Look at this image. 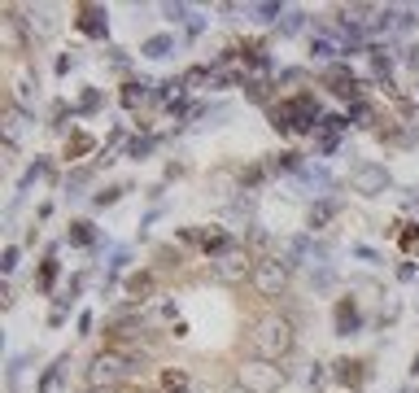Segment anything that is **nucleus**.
I'll use <instances>...</instances> for the list:
<instances>
[{
  "label": "nucleus",
  "mask_w": 419,
  "mask_h": 393,
  "mask_svg": "<svg viewBox=\"0 0 419 393\" xmlns=\"http://www.w3.org/2000/svg\"><path fill=\"white\" fill-rule=\"evenodd\" d=\"M253 354L258 358H271V363H284L288 354H293V346H297V332H293V319L288 314H262V319L253 324Z\"/></svg>",
  "instance_id": "nucleus-1"
},
{
  "label": "nucleus",
  "mask_w": 419,
  "mask_h": 393,
  "mask_svg": "<svg viewBox=\"0 0 419 393\" xmlns=\"http://www.w3.org/2000/svg\"><path fill=\"white\" fill-rule=\"evenodd\" d=\"M131 372H140V363L131 358V354H122V350H101V354L88 363L84 380H88V389H118Z\"/></svg>",
  "instance_id": "nucleus-2"
},
{
  "label": "nucleus",
  "mask_w": 419,
  "mask_h": 393,
  "mask_svg": "<svg viewBox=\"0 0 419 393\" xmlns=\"http://www.w3.org/2000/svg\"><path fill=\"white\" fill-rule=\"evenodd\" d=\"M288 271H293V262H288V258H258V267L249 275L253 293L258 297H280L288 288Z\"/></svg>",
  "instance_id": "nucleus-3"
},
{
  "label": "nucleus",
  "mask_w": 419,
  "mask_h": 393,
  "mask_svg": "<svg viewBox=\"0 0 419 393\" xmlns=\"http://www.w3.org/2000/svg\"><path fill=\"white\" fill-rule=\"evenodd\" d=\"M236 385H245L249 393H275V389L284 385V367L271 363V358H245Z\"/></svg>",
  "instance_id": "nucleus-4"
},
{
  "label": "nucleus",
  "mask_w": 419,
  "mask_h": 393,
  "mask_svg": "<svg viewBox=\"0 0 419 393\" xmlns=\"http://www.w3.org/2000/svg\"><path fill=\"white\" fill-rule=\"evenodd\" d=\"M389 183H393V179H389V166H380V162H358V166L350 171V188L362 193V197H380Z\"/></svg>",
  "instance_id": "nucleus-5"
},
{
  "label": "nucleus",
  "mask_w": 419,
  "mask_h": 393,
  "mask_svg": "<svg viewBox=\"0 0 419 393\" xmlns=\"http://www.w3.org/2000/svg\"><path fill=\"white\" fill-rule=\"evenodd\" d=\"M253 267H258V262H249V254H245L241 245H231L227 254L214 258V275H219L223 284H241L245 275H253Z\"/></svg>",
  "instance_id": "nucleus-6"
},
{
  "label": "nucleus",
  "mask_w": 419,
  "mask_h": 393,
  "mask_svg": "<svg viewBox=\"0 0 419 393\" xmlns=\"http://www.w3.org/2000/svg\"><path fill=\"white\" fill-rule=\"evenodd\" d=\"M362 328V314H358V306L345 297V302H336V332L340 336H354Z\"/></svg>",
  "instance_id": "nucleus-7"
},
{
  "label": "nucleus",
  "mask_w": 419,
  "mask_h": 393,
  "mask_svg": "<svg viewBox=\"0 0 419 393\" xmlns=\"http://www.w3.org/2000/svg\"><path fill=\"white\" fill-rule=\"evenodd\" d=\"M210 188H214V197H231V193H245V179L241 175H231V171H214L210 175Z\"/></svg>",
  "instance_id": "nucleus-8"
},
{
  "label": "nucleus",
  "mask_w": 419,
  "mask_h": 393,
  "mask_svg": "<svg viewBox=\"0 0 419 393\" xmlns=\"http://www.w3.org/2000/svg\"><path fill=\"white\" fill-rule=\"evenodd\" d=\"M328 84H332V92H336V96L358 101V79H354V74H345V70H328Z\"/></svg>",
  "instance_id": "nucleus-9"
},
{
  "label": "nucleus",
  "mask_w": 419,
  "mask_h": 393,
  "mask_svg": "<svg viewBox=\"0 0 419 393\" xmlns=\"http://www.w3.org/2000/svg\"><path fill=\"white\" fill-rule=\"evenodd\" d=\"M22 123H26V110L9 105V110H5V144H18V136H22Z\"/></svg>",
  "instance_id": "nucleus-10"
},
{
  "label": "nucleus",
  "mask_w": 419,
  "mask_h": 393,
  "mask_svg": "<svg viewBox=\"0 0 419 393\" xmlns=\"http://www.w3.org/2000/svg\"><path fill=\"white\" fill-rule=\"evenodd\" d=\"M362 367H367V363H350V358H345V363H336V380L358 389V385L367 380V372H362Z\"/></svg>",
  "instance_id": "nucleus-11"
},
{
  "label": "nucleus",
  "mask_w": 419,
  "mask_h": 393,
  "mask_svg": "<svg viewBox=\"0 0 419 393\" xmlns=\"http://www.w3.org/2000/svg\"><path fill=\"white\" fill-rule=\"evenodd\" d=\"M79 26H84V31H88V35H96V40H105V31H110V18H105L101 9H84V22H79Z\"/></svg>",
  "instance_id": "nucleus-12"
},
{
  "label": "nucleus",
  "mask_w": 419,
  "mask_h": 393,
  "mask_svg": "<svg viewBox=\"0 0 419 393\" xmlns=\"http://www.w3.org/2000/svg\"><path fill=\"white\" fill-rule=\"evenodd\" d=\"M332 219H336V201H319V205H310V219H306V223H310V232H319V227L332 223Z\"/></svg>",
  "instance_id": "nucleus-13"
},
{
  "label": "nucleus",
  "mask_w": 419,
  "mask_h": 393,
  "mask_svg": "<svg viewBox=\"0 0 419 393\" xmlns=\"http://www.w3.org/2000/svg\"><path fill=\"white\" fill-rule=\"evenodd\" d=\"M171 48H175V40H171V35H153V40H144V48H140V52H144V57H166Z\"/></svg>",
  "instance_id": "nucleus-14"
},
{
  "label": "nucleus",
  "mask_w": 419,
  "mask_h": 393,
  "mask_svg": "<svg viewBox=\"0 0 419 393\" xmlns=\"http://www.w3.org/2000/svg\"><path fill=\"white\" fill-rule=\"evenodd\" d=\"M310 52H314V57H323V62H332L336 57V52H345V48H340V44H332V40H310Z\"/></svg>",
  "instance_id": "nucleus-15"
},
{
  "label": "nucleus",
  "mask_w": 419,
  "mask_h": 393,
  "mask_svg": "<svg viewBox=\"0 0 419 393\" xmlns=\"http://www.w3.org/2000/svg\"><path fill=\"white\" fill-rule=\"evenodd\" d=\"M70 241H74V245H92V241H96L92 223H70Z\"/></svg>",
  "instance_id": "nucleus-16"
},
{
  "label": "nucleus",
  "mask_w": 419,
  "mask_h": 393,
  "mask_svg": "<svg viewBox=\"0 0 419 393\" xmlns=\"http://www.w3.org/2000/svg\"><path fill=\"white\" fill-rule=\"evenodd\" d=\"M149 288H153V275H131V280H127V293H131V297H144Z\"/></svg>",
  "instance_id": "nucleus-17"
},
{
  "label": "nucleus",
  "mask_w": 419,
  "mask_h": 393,
  "mask_svg": "<svg viewBox=\"0 0 419 393\" xmlns=\"http://www.w3.org/2000/svg\"><path fill=\"white\" fill-rule=\"evenodd\" d=\"M162 385H166L171 393H188V376H183V372H166Z\"/></svg>",
  "instance_id": "nucleus-18"
},
{
  "label": "nucleus",
  "mask_w": 419,
  "mask_h": 393,
  "mask_svg": "<svg viewBox=\"0 0 419 393\" xmlns=\"http://www.w3.org/2000/svg\"><path fill=\"white\" fill-rule=\"evenodd\" d=\"M52 280H57V258H48V262H44V271H40V288H44V293L52 288Z\"/></svg>",
  "instance_id": "nucleus-19"
},
{
  "label": "nucleus",
  "mask_w": 419,
  "mask_h": 393,
  "mask_svg": "<svg viewBox=\"0 0 419 393\" xmlns=\"http://www.w3.org/2000/svg\"><path fill=\"white\" fill-rule=\"evenodd\" d=\"M122 101H127V105H136V101H144V84H127V92H122Z\"/></svg>",
  "instance_id": "nucleus-20"
},
{
  "label": "nucleus",
  "mask_w": 419,
  "mask_h": 393,
  "mask_svg": "<svg viewBox=\"0 0 419 393\" xmlns=\"http://www.w3.org/2000/svg\"><path fill=\"white\" fill-rule=\"evenodd\" d=\"M153 149V140H136V144H127V157H144Z\"/></svg>",
  "instance_id": "nucleus-21"
},
{
  "label": "nucleus",
  "mask_w": 419,
  "mask_h": 393,
  "mask_svg": "<svg viewBox=\"0 0 419 393\" xmlns=\"http://www.w3.org/2000/svg\"><path fill=\"white\" fill-rule=\"evenodd\" d=\"M127 188H110V193H96V205H114L118 197H122Z\"/></svg>",
  "instance_id": "nucleus-22"
},
{
  "label": "nucleus",
  "mask_w": 419,
  "mask_h": 393,
  "mask_svg": "<svg viewBox=\"0 0 419 393\" xmlns=\"http://www.w3.org/2000/svg\"><path fill=\"white\" fill-rule=\"evenodd\" d=\"M0 267H5V271H13V267H18V245H9V249H5V262H0Z\"/></svg>",
  "instance_id": "nucleus-23"
},
{
  "label": "nucleus",
  "mask_w": 419,
  "mask_h": 393,
  "mask_svg": "<svg viewBox=\"0 0 419 393\" xmlns=\"http://www.w3.org/2000/svg\"><path fill=\"white\" fill-rule=\"evenodd\" d=\"M162 13H166V18H171V22H179V18H183V13H188V9H183V5H166V9H162Z\"/></svg>",
  "instance_id": "nucleus-24"
},
{
  "label": "nucleus",
  "mask_w": 419,
  "mask_h": 393,
  "mask_svg": "<svg viewBox=\"0 0 419 393\" xmlns=\"http://www.w3.org/2000/svg\"><path fill=\"white\" fill-rule=\"evenodd\" d=\"M223 393H249V389H245V385H227Z\"/></svg>",
  "instance_id": "nucleus-25"
},
{
  "label": "nucleus",
  "mask_w": 419,
  "mask_h": 393,
  "mask_svg": "<svg viewBox=\"0 0 419 393\" xmlns=\"http://www.w3.org/2000/svg\"><path fill=\"white\" fill-rule=\"evenodd\" d=\"M88 393H127V389H88Z\"/></svg>",
  "instance_id": "nucleus-26"
},
{
  "label": "nucleus",
  "mask_w": 419,
  "mask_h": 393,
  "mask_svg": "<svg viewBox=\"0 0 419 393\" xmlns=\"http://www.w3.org/2000/svg\"><path fill=\"white\" fill-rule=\"evenodd\" d=\"M411 372H419V354H415V363H411Z\"/></svg>",
  "instance_id": "nucleus-27"
}]
</instances>
